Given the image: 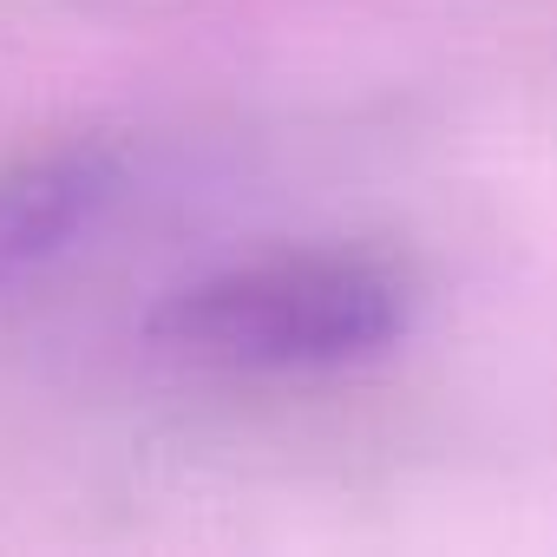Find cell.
<instances>
[{"label":"cell","mask_w":557,"mask_h":557,"mask_svg":"<svg viewBox=\"0 0 557 557\" xmlns=\"http://www.w3.org/2000/svg\"><path fill=\"white\" fill-rule=\"evenodd\" d=\"M112 197V164L99 151H53L0 171V289L53 262Z\"/></svg>","instance_id":"cell-2"},{"label":"cell","mask_w":557,"mask_h":557,"mask_svg":"<svg viewBox=\"0 0 557 557\" xmlns=\"http://www.w3.org/2000/svg\"><path fill=\"white\" fill-rule=\"evenodd\" d=\"M407 322L400 283L368 256H275L184 289L151 335L203 368L289 374L387 348Z\"/></svg>","instance_id":"cell-1"}]
</instances>
